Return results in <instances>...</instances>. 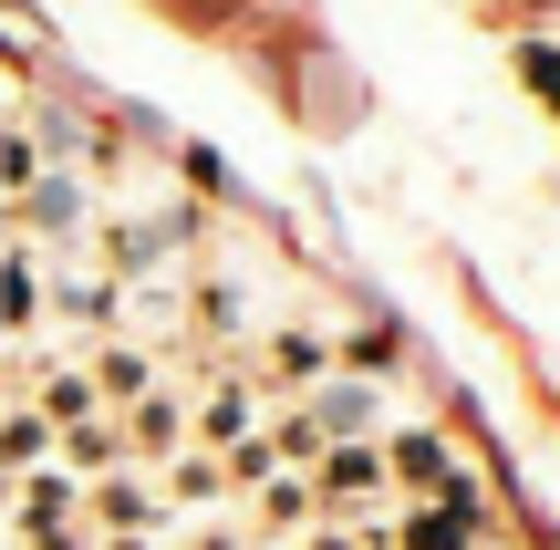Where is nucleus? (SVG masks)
I'll return each instance as SVG.
<instances>
[{"label":"nucleus","mask_w":560,"mask_h":550,"mask_svg":"<svg viewBox=\"0 0 560 550\" xmlns=\"http://www.w3.org/2000/svg\"><path fill=\"white\" fill-rule=\"evenodd\" d=\"M145 478H156L166 510H198V519H219V510H229V478H219V457H208V447H177L166 468H145Z\"/></svg>","instance_id":"obj_12"},{"label":"nucleus","mask_w":560,"mask_h":550,"mask_svg":"<svg viewBox=\"0 0 560 550\" xmlns=\"http://www.w3.org/2000/svg\"><path fill=\"white\" fill-rule=\"evenodd\" d=\"M83 229H94V177L83 166H42L21 198H0V239L42 249V260H73Z\"/></svg>","instance_id":"obj_1"},{"label":"nucleus","mask_w":560,"mask_h":550,"mask_svg":"<svg viewBox=\"0 0 560 550\" xmlns=\"http://www.w3.org/2000/svg\"><path fill=\"white\" fill-rule=\"evenodd\" d=\"M249 550H280V540H249Z\"/></svg>","instance_id":"obj_16"},{"label":"nucleus","mask_w":560,"mask_h":550,"mask_svg":"<svg viewBox=\"0 0 560 550\" xmlns=\"http://www.w3.org/2000/svg\"><path fill=\"white\" fill-rule=\"evenodd\" d=\"M52 468H62V478H83V489H94V478H115V468H125V436H115V416L52 426Z\"/></svg>","instance_id":"obj_13"},{"label":"nucleus","mask_w":560,"mask_h":550,"mask_svg":"<svg viewBox=\"0 0 560 550\" xmlns=\"http://www.w3.org/2000/svg\"><path fill=\"white\" fill-rule=\"evenodd\" d=\"M488 540V489H457V499H405L384 519V550H478Z\"/></svg>","instance_id":"obj_7"},{"label":"nucleus","mask_w":560,"mask_h":550,"mask_svg":"<svg viewBox=\"0 0 560 550\" xmlns=\"http://www.w3.org/2000/svg\"><path fill=\"white\" fill-rule=\"evenodd\" d=\"M42 249H21V239H0V353H21L42 332Z\"/></svg>","instance_id":"obj_10"},{"label":"nucleus","mask_w":560,"mask_h":550,"mask_svg":"<svg viewBox=\"0 0 560 550\" xmlns=\"http://www.w3.org/2000/svg\"><path fill=\"white\" fill-rule=\"evenodd\" d=\"M374 447H384V478H395V510H405V499H457V489H478L467 457L446 447L436 426H384Z\"/></svg>","instance_id":"obj_5"},{"label":"nucleus","mask_w":560,"mask_h":550,"mask_svg":"<svg viewBox=\"0 0 560 550\" xmlns=\"http://www.w3.org/2000/svg\"><path fill=\"white\" fill-rule=\"evenodd\" d=\"M83 519V478H62L52 457H42L32 478H11V519H0V540H42V530H73Z\"/></svg>","instance_id":"obj_9"},{"label":"nucleus","mask_w":560,"mask_h":550,"mask_svg":"<svg viewBox=\"0 0 560 550\" xmlns=\"http://www.w3.org/2000/svg\"><path fill=\"white\" fill-rule=\"evenodd\" d=\"M83 374H94V406L104 416H125L145 385L166 374V353L156 343H136V332H104V343H83Z\"/></svg>","instance_id":"obj_8"},{"label":"nucleus","mask_w":560,"mask_h":550,"mask_svg":"<svg viewBox=\"0 0 560 550\" xmlns=\"http://www.w3.org/2000/svg\"><path fill=\"white\" fill-rule=\"evenodd\" d=\"M301 478H312V510L322 519H384V510H395V478H384V447H374V436L322 447Z\"/></svg>","instance_id":"obj_3"},{"label":"nucleus","mask_w":560,"mask_h":550,"mask_svg":"<svg viewBox=\"0 0 560 550\" xmlns=\"http://www.w3.org/2000/svg\"><path fill=\"white\" fill-rule=\"evenodd\" d=\"M177 550H249V530H240V519H229V510H219V519H198V530H187Z\"/></svg>","instance_id":"obj_15"},{"label":"nucleus","mask_w":560,"mask_h":550,"mask_svg":"<svg viewBox=\"0 0 560 550\" xmlns=\"http://www.w3.org/2000/svg\"><path fill=\"white\" fill-rule=\"evenodd\" d=\"M240 364H249V385H260V406H301V395L332 374V332H312V323H260V343H249Z\"/></svg>","instance_id":"obj_4"},{"label":"nucleus","mask_w":560,"mask_h":550,"mask_svg":"<svg viewBox=\"0 0 560 550\" xmlns=\"http://www.w3.org/2000/svg\"><path fill=\"white\" fill-rule=\"evenodd\" d=\"M301 416L322 426V447H353V436H384L395 426V406H384V374H353V364H332L312 395H301Z\"/></svg>","instance_id":"obj_6"},{"label":"nucleus","mask_w":560,"mask_h":550,"mask_svg":"<svg viewBox=\"0 0 560 550\" xmlns=\"http://www.w3.org/2000/svg\"><path fill=\"white\" fill-rule=\"evenodd\" d=\"M312 478H291V468H280V478H260V489H249V519H240V530L249 540H280V550H291L301 530H312Z\"/></svg>","instance_id":"obj_11"},{"label":"nucleus","mask_w":560,"mask_h":550,"mask_svg":"<svg viewBox=\"0 0 560 550\" xmlns=\"http://www.w3.org/2000/svg\"><path fill=\"white\" fill-rule=\"evenodd\" d=\"M42 332H83V343H104V332H125V281H104L94 260H52L42 270Z\"/></svg>","instance_id":"obj_2"},{"label":"nucleus","mask_w":560,"mask_h":550,"mask_svg":"<svg viewBox=\"0 0 560 550\" xmlns=\"http://www.w3.org/2000/svg\"><path fill=\"white\" fill-rule=\"evenodd\" d=\"M32 177H42V145H32V125H21V115H0V198H21Z\"/></svg>","instance_id":"obj_14"}]
</instances>
